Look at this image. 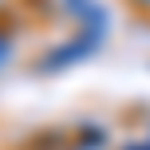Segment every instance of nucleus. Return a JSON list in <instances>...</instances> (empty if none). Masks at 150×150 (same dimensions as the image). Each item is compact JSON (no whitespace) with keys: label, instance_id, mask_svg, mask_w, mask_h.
I'll use <instances>...</instances> for the list:
<instances>
[{"label":"nucleus","instance_id":"obj_8","mask_svg":"<svg viewBox=\"0 0 150 150\" xmlns=\"http://www.w3.org/2000/svg\"><path fill=\"white\" fill-rule=\"evenodd\" d=\"M146 142H150V130H146Z\"/></svg>","mask_w":150,"mask_h":150},{"label":"nucleus","instance_id":"obj_4","mask_svg":"<svg viewBox=\"0 0 150 150\" xmlns=\"http://www.w3.org/2000/svg\"><path fill=\"white\" fill-rule=\"evenodd\" d=\"M67 146H71V134H67V130H36L24 150H67Z\"/></svg>","mask_w":150,"mask_h":150},{"label":"nucleus","instance_id":"obj_3","mask_svg":"<svg viewBox=\"0 0 150 150\" xmlns=\"http://www.w3.org/2000/svg\"><path fill=\"white\" fill-rule=\"evenodd\" d=\"M67 150H111V146H107V130L95 127V122H91V127H79L71 134V146Z\"/></svg>","mask_w":150,"mask_h":150},{"label":"nucleus","instance_id":"obj_7","mask_svg":"<svg viewBox=\"0 0 150 150\" xmlns=\"http://www.w3.org/2000/svg\"><path fill=\"white\" fill-rule=\"evenodd\" d=\"M122 150H150V142H146V138H138V142H127Z\"/></svg>","mask_w":150,"mask_h":150},{"label":"nucleus","instance_id":"obj_5","mask_svg":"<svg viewBox=\"0 0 150 150\" xmlns=\"http://www.w3.org/2000/svg\"><path fill=\"white\" fill-rule=\"evenodd\" d=\"M12 55H16V40H12V32L0 24V71L12 63Z\"/></svg>","mask_w":150,"mask_h":150},{"label":"nucleus","instance_id":"obj_1","mask_svg":"<svg viewBox=\"0 0 150 150\" xmlns=\"http://www.w3.org/2000/svg\"><path fill=\"white\" fill-rule=\"evenodd\" d=\"M99 47H103V36H91V32H75L71 40H63V44H55L47 55H40V59H36V71H40V75L67 71V67H75V63L91 59Z\"/></svg>","mask_w":150,"mask_h":150},{"label":"nucleus","instance_id":"obj_2","mask_svg":"<svg viewBox=\"0 0 150 150\" xmlns=\"http://www.w3.org/2000/svg\"><path fill=\"white\" fill-rule=\"evenodd\" d=\"M59 8L79 24V32H91V36H103L107 40V8L99 0H59Z\"/></svg>","mask_w":150,"mask_h":150},{"label":"nucleus","instance_id":"obj_6","mask_svg":"<svg viewBox=\"0 0 150 150\" xmlns=\"http://www.w3.org/2000/svg\"><path fill=\"white\" fill-rule=\"evenodd\" d=\"M127 4H130V8H138L142 16H150V0H127Z\"/></svg>","mask_w":150,"mask_h":150}]
</instances>
